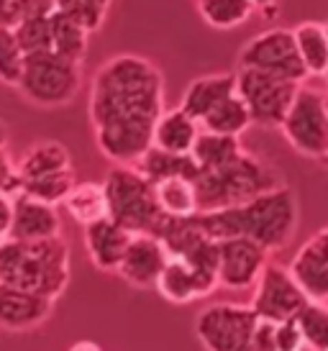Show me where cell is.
Segmentation results:
<instances>
[{
	"mask_svg": "<svg viewBox=\"0 0 328 351\" xmlns=\"http://www.w3.org/2000/svg\"><path fill=\"white\" fill-rule=\"evenodd\" d=\"M87 110L100 154L113 165H136L164 113L162 72L139 54L110 57L93 75Z\"/></svg>",
	"mask_w": 328,
	"mask_h": 351,
	"instance_id": "cell-1",
	"label": "cell"
},
{
	"mask_svg": "<svg viewBox=\"0 0 328 351\" xmlns=\"http://www.w3.org/2000/svg\"><path fill=\"white\" fill-rule=\"evenodd\" d=\"M298 197H295V190L288 185L267 190L246 203L218 208V210H200L195 215V223L215 241L231 239V236H246L259 241L270 254L280 252L292 241V236L298 231Z\"/></svg>",
	"mask_w": 328,
	"mask_h": 351,
	"instance_id": "cell-2",
	"label": "cell"
},
{
	"mask_svg": "<svg viewBox=\"0 0 328 351\" xmlns=\"http://www.w3.org/2000/svg\"><path fill=\"white\" fill-rule=\"evenodd\" d=\"M0 282L57 300L69 285L67 241L62 236L44 241L5 239L0 244Z\"/></svg>",
	"mask_w": 328,
	"mask_h": 351,
	"instance_id": "cell-3",
	"label": "cell"
},
{
	"mask_svg": "<svg viewBox=\"0 0 328 351\" xmlns=\"http://www.w3.org/2000/svg\"><path fill=\"white\" fill-rule=\"evenodd\" d=\"M280 185L285 182L280 180L277 169L249 152H244L242 156H236L233 162L218 169H203L195 180L200 210H218V208L246 203L251 197Z\"/></svg>",
	"mask_w": 328,
	"mask_h": 351,
	"instance_id": "cell-4",
	"label": "cell"
},
{
	"mask_svg": "<svg viewBox=\"0 0 328 351\" xmlns=\"http://www.w3.org/2000/svg\"><path fill=\"white\" fill-rule=\"evenodd\" d=\"M108 215L131 234H159L167 215L156 203L154 182L136 165H113L103 180Z\"/></svg>",
	"mask_w": 328,
	"mask_h": 351,
	"instance_id": "cell-5",
	"label": "cell"
},
{
	"mask_svg": "<svg viewBox=\"0 0 328 351\" xmlns=\"http://www.w3.org/2000/svg\"><path fill=\"white\" fill-rule=\"evenodd\" d=\"M82 88V62L59 51H31L26 54L23 72L16 90L39 108H62L78 98Z\"/></svg>",
	"mask_w": 328,
	"mask_h": 351,
	"instance_id": "cell-6",
	"label": "cell"
},
{
	"mask_svg": "<svg viewBox=\"0 0 328 351\" xmlns=\"http://www.w3.org/2000/svg\"><path fill=\"white\" fill-rule=\"evenodd\" d=\"M280 134L300 156L323 159L328 154V100L326 93L300 85L298 95L282 121Z\"/></svg>",
	"mask_w": 328,
	"mask_h": 351,
	"instance_id": "cell-7",
	"label": "cell"
},
{
	"mask_svg": "<svg viewBox=\"0 0 328 351\" xmlns=\"http://www.w3.org/2000/svg\"><path fill=\"white\" fill-rule=\"evenodd\" d=\"M303 82L261 72V69L239 67L236 69V93L242 95L251 113V121L264 128H280L288 116L292 100Z\"/></svg>",
	"mask_w": 328,
	"mask_h": 351,
	"instance_id": "cell-8",
	"label": "cell"
},
{
	"mask_svg": "<svg viewBox=\"0 0 328 351\" xmlns=\"http://www.w3.org/2000/svg\"><path fill=\"white\" fill-rule=\"evenodd\" d=\"M259 326V315L251 305L213 302L198 313L195 336L205 351H246Z\"/></svg>",
	"mask_w": 328,
	"mask_h": 351,
	"instance_id": "cell-9",
	"label": "cell"
},
{
	"mask_svg": "<svg viewBox=\"0 0 328 351\" xmlns=\"http://www.w3.org/2000/svg\"><path fill=\"white\" fill-rule=\"evenodd\" d=\"M310 295L298 282L290 267H282L277 262H267L261 269L259 280L254 285L251 308L259 315V321L267 323H285L290 318H298V313L308 305Z\"/></svg>",
	"mask_w": 328,
	"mask_h": 351,
	"instance_id": "cell-10",
	"label": "cell"
},
{
	"mask_svg": "<svg viewBox=\"0 0 328 351\" xmlns=\"http://www.w3.org/2000/svg\"><path fill=\"white\" fill-rule=\"evenodd\" d=\"M239 67L272 72V75L288 77L292 82L308 80V69L300 59L295 34H292V29H280V26L259 31L257 36H251L239 51Z\"/></svg>",
	"mask_w": 328,
	"mask_h": 351,
	"instance_id": "cell-11",
	"label": "cell"
},
{
	"mask_svg": "<svg viewBox=\"0 0 328 351\" xmlns=\"http://www.w3.org/2000/svg\"><path fill=\"white\" fill-rule=\"evenodd\" d=\"M270 262V252L246 236L218 241V287L249 290L257 285L261 269Z\"/></svg>",
	"mask_w": 328,
	"mask_h": 351,
	"instance_id": "cell-12",
	"label": "cell"
},
{
	"mask_svg": "<svg viewBox=\"0 0 328 351\" xmlns=\"http://www.w3.org/2000/svg\"><path fill=\"white\" fill-rule=\"evenodd\" d=\"M169 252L156 234H134L131 244L126 249L124 259L118 264L116 274L139 290H154L156 280L162 274Z\"/></svg>",
	"mask_w": 328,
	"mask_h": 351,
	"instance_id": "cell-13",
	"label": "cell"
},
{
	"mask_svg": "<svg viewBox=\"0 0 328 351\" xmlns=\"http://www.w3.org/2000/svg\"><path fill=\"white\" fill-rule=\"evenodd\" d=\"M54 300L16 285L0 282V331H31L49 321Z\"/></svg>",
	"mask_w": 328,
	"mask_h": 351,
	"instance_id": "cell-14",
	"label": "cell"
},
{
	"mask_svg": "<svg viewBox=\"0 0 328 351\" xmlns=\"http://www.w3.org/2000/svg\"><path fill=\"white\" fill-rule=\"evenodd\" d=\"M62 236V218L57 205H49L31 195H13V223L10 239L16 241H44Z\"/></svg>",
	"mask_w": 328,
	"mask_h": 351,
	"instance_id": "cell-15",
	"label": "cell"
},
{
	"mask_svg": "<svg viewBox=\"0 0 328 351\" xmlns=\"http://www.w3.org/2000/svg\"><path fill=\"white\" fill-rule=\"evenodd\" d=\"M85 228V249L90 262L95 264L100 272H116L126 249L131 244V231L116 223L110 215L100 218L95 223L82 226Z\"/></svg>",
	"mask_w": 328,
	"mask_h": 351,
	"instance_id": "cell-16",
	"label": "cell"
},
{
	"mask_svg": "<svg viewBox=\"0 0 328 351\" xmlns=\"http://www.w3.org/2000/svg\"><path fill=\"white\" fill-rule=\"evenodd\" d=\"M218 287V282H213L208 277L193 269L190 264L180 259V256H169L167 264H164L162 274L156 280V293L162 295L167 302H174V305H187V302H195L200 298H208Z\"/></svg>",
	"mask_w": 328,
	"mask_h": 351,
	"instance_id": "cell-17",
	"label": "cell"
},
{
	"mask_svg": "<svg viewBox=\"0 0 328 351\" xmlns=\"http://www.w3.org/2000/svg\"><path fill=\"white\" fill-rule=\"evenodd\" d=\"M290 269L313 300L328 302V226L300 246Z\"/></svg>",
	"mask_w": 328,
	"mask_h": 351,
	"instance_id": "cell-18",
	"label": "cell"
},
{
	"mask_svg": "<svg viewBox=\"0 0 328 351\" xmlns=\"http://www.w3.org/2000/svg\"><path fill=\"white\" fill-rule=\"evenodd\" d=\"M236 93V72H215V75H200L195 77L183 93L180 108L200 123L215 106H221L226 98Z\"/></svg>",
	"mask_w": 328,
	"mask_h": 351,
	"instance_id": "cell-19",
	"label": "cell"
},
{
	"mask_svg": "<svg viewBox=\"0 0 328 351\" xmlns=\"http://www.w3.org/2000/svg\"><path fill=\"white\" fill-rule=\"evenodd\" d=\"M16 169H19V190H21L23 182H34V180H41V177L62 175V172H69L75 167H72V156H69V149L65 144H59V141H36L16 162Z\"/></svg>",
	"mask_w": 328,
	"mask_h": 351,
	"instance_id": "cell-20",
	"label": "cell"
},
{
	"mask_svg": "<svg viewBox=\"0 0 328 351\" xmlns=\"http://www.w3.org/2000/svg\"><path fill=\"white\" fill-rule=\"evenodd\" d=\"M198 134H200V123L177 106L172 110H164L162 116H159V121H156L154 126V141H152V147L172 152V154H190Z\"/></svg>",
	"mask_w": 328,
	"mask_h": 351,
	"instance_id": "cell-21",
	"label": "cell"
},
{
	"mask_svg": "<svg viewBox=\"0 0 328 351\" xmlns=\"http://www.w3.org/2000/svg\"><path fill=\"white\" fill-rule=\"evenodd\" d=\"M156 203L167 218H193L200 213L198 187L190 177H167L154 182Z\"/></svg>",
	"mask_w": 328,
	"mask_h": 351,
	"instance_id": "cell-22",
	"label": "cell"
},
{
	"mask_svg": "<svg viewBox=\"0 0 328 351\" xmlns=\"http://www.w3.org/2000/svg\"><path fill=\"white\" fill-rule=\"evenodd\" d=\"M295 44H298L300 59L308 69V77H323L328 69V34L326 23L318 21H303L295 29Z\"/></svg>",
	"mask_w": 328,
	"mask_h": 351,
	"instance_id": "cell-23",
	"label": "cell"
},
{
	"mask_svg": "<svg viewBox=\"0 0 328 351\" xmlns=\"http://www.w3.org/2000/svg\"><path fill=\"white\" fill-rule=\"evenodd\" d=\"M136 167L152 182H159V180H167V177L198 180V175H200V167L193 159V154H172V152H164V149L156 147H149V152L136 162Z\"/></svg>",
	"mask_w": 328,
	"mask_h": 351,
	"instance_id": "cell-24",
	"label": "cell"
},
{
	"mask_svg": "<svg viewBox=\"0 0 328 351\" xmlns=\"http://www.w3.org/2000/svg\"><path fill=\"white\" fill-rule=\"evenodd\" d=\"M244 152L246 149L242 147V136H226V134H213V131L200 128L190 154L203 172V169H218V167L229 165Z\"/></svg>",
	"mask_w": 328,
	"mask_h": 351,
	"instance_id": "cell-25",
	"label": "cell"
},
{
	"mask_svg": "<svg viewBox=\"0 0 328 351\" xmlns=\"http://www.w3.org/2000/svg\"><path fill=\"white\" fill-rule=\"evenodd\" d=\"M62 205L67 208V213L80 226L95 223L108 215L106 187H103V182H75V187L69 190V195L65 197Z\"/></svg>",
	"mask_w": 328,
	"mask_h": 351,
	"instance_id": "cell-26",
	"label": "cell"
},
{
	"mask_svg": "<svg viewBox=\"0 0 328 351\" xmlns=\"http://www.w3.org/2000/svg\"><path fill=\"white\" fill-rule=\"evenodd\" d=\"M251 113L239 93L226 98L221 106H215L208 116L200 121V128L213 131V134H226V136H242L244 131L251 126Z\"/></svg>",
	"mask_w": 328,
	"mask_h": 351,
	"instance_id": "cell-27",
	"label": "cell"
},
{
	"mask_svg": "<svg viewBox=\"0 0 328 351\" xmlns=\"http://www.w3.org/2000/svg\"><path fill=\"white\" fill-rule=\"evenodd\" d=\"M251 0H198L200 19L215 31H231L244 26L254 16Z\"/></svg>",
	"mask_w": 328,
	"mask_h": 351,
	"instance_id": "cell-28",
	"label": "cell"
},
{
	"mask_svg": "<svg viewBox=\"0 0 328 351\" xmlns=\"http://www.w3.org/2000/svg\"><path fill=\"white\" fill-rule=\"evenodd\" d=\"M87 36H90V31L80 21H75L62 10L51 13V51H59L65 57L82 62L87 51Z\"/></svg>",
	"mask_w": 328,
	"mask_h": 351,
	"instance_id": "cell-29",
	"label": "cell"
},
{
	"mask_svg": "<svg viewBox=\"0 0 328 351\" xmlns=\"http://www.w3.org/2000/svg\"><path fill=\"white\" fill-rule=\"evenodd\" d=\"M298 326L303 331L305 346L313 351H328V302L326 300H313L298 313Z\"/></svg>",
	"mask_w": 328,
	"mask_h": 351,
	"instance_id": "cell-30",
	"label": "cell"
},
{
	"mask_svg": "<svg viewBox=\"0 0 328 351\" xmlns=\"http://www.w3.org/2000/svg\"><path fill=\"white\" fill-rule=\"evenodd\" d=\"M26 51L21 47L19 34L13 26H0V82L16 88L23 72Z\"/></svg>",
	"mask_w": 328,
	"mask_h": 351,
	"instance_id": "cell-31",
	"label": "cell"
},
{
	"mask_svg": "<svg viewBox=\"0 0 328 351\" xmlns=\"http://www.w3.org/2000/svg\"><path fill=\"white\" fill-rule=\"evenodd\" d=\"M110 0H57V10L80 21L90 34L103 26Z\"/></svg>",
	"mask_w": 328,
	"mask_h": 351,
	"instance_id": "cell-32",
	"label": "cell"
},
{
	"mask_svg": "<svg viewBox=\"0 0 328 351\" xmlns=\"http://www.w3.org/2000/svg\"><path fill=\"white\" fill-rule=\"evenodd\" d=\"M57 0H0V26H16L19 21L39 13H54Z\"/></svg>",
	"mask_w": 328,
	"mask_h": 351,
	"instance_id": "cell-33",
	"label": "cell"
},
{
	"mask_svg": "<svg viewBox=\"0 0 328 351\" xmlns=\"http://www.w3.org/2000/svg\"><path fill=\"white\" fill-rule=\"evenodd\" d=\"M274 343L277 351H303L305 349V339L295 318L285 323H274Z\"/></svg>",
	"mask_w": 328,
	"mask_h": 351,
	"instance_id": "cell-34",
	"label": "cell"
},
{
	"mask_svg": "<svg viewBox=\"0 0 328 351\" xmlns=\"http://www.w3.org/2000/svg\"><path fill=\"white\" fill-rule=\"evenodd\" d=\"M0 193H8V195L19 193V169H16V159L8 152V144H0Z\"/></svg>",
	"mask_w": 328,
	"mask_h": 351,
	"instance_id": "cell-35",
	"label": "cell"
},
{
	"mask_svg": "<svg viewBox=\"0 0 328 351\" xmlns=\"http://www.w3.org/2000/svg\"><path fill=\"white\" fill-rule=\"evenodd\" d=\"M10 223H13V195L0 193V244L10 239Z\"/></svg>",
	"mask_w": 328,
	"mask_h": 351,
	"instance_id": "cell-36",
	"label": "cell"
},
{
	"mask_svg": "<svg viewBox=\"0 0 328 351\" xmlns=\"http://www.w3.org/2000/svg\"><path fill=\"white\" fill-rule=\"evenodd\" d=\"M254 8L261 10L267 19H277V0H251Z\"/></svg>",
	"mask_w": 328,
	"mask_h": 351,
	"instance_id": "cell-37",
	"label": "cell"
},
{
	"mask_svg": "<svg viewBox=\"0 0 328 351\" xmlns=\"http://www.w3.org/2000/svg\"><path fill=\"white\" fill-rule=\"evenodd\" d=\"M69 351H103L95 341H78L69 346Z\"/></svg>",
	"mask_w": 328,
	"mask_h": 351,
	"instance_id": "cell-38",
	"label": "cell"
},
{
	"mask_svg": "<svg viewBox=\"0 0 328 351\" xmlns=\"http://www.w3.org/2000/svg\"><path fill=\"white\" fill-rule=\"evenodd\" d=\"M0 144H8V128L3 121H0Z\"/></svg>",
	"mask_w": 328,
	"mask_h": 351,
	"instance_id": "cell-39",
	"label": "cell"
},
{
	"mask_svg": "<svg viewBox=\"0 0 328 351\" xmlns=\"http://www.w3.org/2000/svg\"><path fill=\"white\" fill-rule=\"evenodd\" d=\"M320 162H323V165H326V167H328V154H326V156H323V159H320Z\"/></svg>",
	"mask_w": 328,
	"mask_h": 351,
	"instance_id": "cell-40",
	"label": "cell"
},
{
	"mask_svg": "<svg viewBox=\"0 0 328 351\" xmlns=\"http://www.w3.org/2000/svg\"><path fill=\"white\" fill-rule=\"evenodd\" d=\"M323 80H326V85H328V69H326V72H323Z\"/></svg>",
	"mask_w": 328,
	"mask_h": 351,
	"instance_id": "cell-41",
	"label": "cell"
},
{
	"mask_svg": "<svg viewBox=\"0 0 328 351\" xmlns=\"http://www.w3.org/2000/svg\"><path fill=\"white\" fill-rule=\"evenodd\" d=\"M305 351H313V349H308V346H305Z\"/></svg>",
	"mask_w": 328,
	"mask_h": 351,
	"instance_id": "cell-42",
	"label": "cell"
},
{
	"mask_svg": "<svg viewBox=\"0 0 328 351\" xmlns=\"http://www.w3.org/2000/svg\"><path fill=\"white\" fill-rule=\"evenodd\" d=\"M326 34H328V23H326Z\"/></svg>",
	"mask_w": 328,
	"mask_h": 351,
	"instance_id": "cell-43",
	"label": "cell"
},
{
	"mask_svg": "<svg viewBox=\"0 0 328 351\" xmlns=\"http://www.w3.org/2000/svg\"><path fill=\"white\" fill-rule=\"evenodd\" d=\"M326 100H328V93H326Z\"/></svg>",
	"mask_w": 328,
	"mask_h": 351,
	"instance_id": "cell-44",
	"label": "cell"
}]
</instances>
